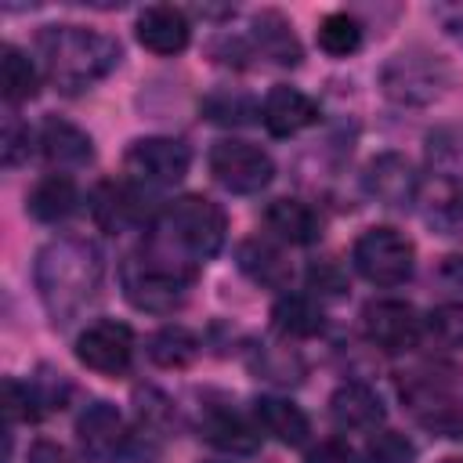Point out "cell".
I'll list each match as a JSON object with an SVG mask.
<instances>
[{
  "mask_svg": "<svg viewBox=\"0 0 463 463\" xmlns=\"http://www.w3.org/2000/svg\"><path fill=\"white\" fill-rule=\"evenodd\" d=\"M33 279H36V293H40L47 315L54 322H69L98 297L101 253H98L94 242L76 239V235L51 239L36 253Z\"/></svg>",
  "mask_w": 463,
  "mask_h": 463,
  "instance_id": "obj_1",
  "label": "cell"
},
{
  "mask_svg": "<svg viewBox=\"0 0 463 463\" xmlns=\"http://www.w3.org/2000/svg\"><path fill=\"white\" fill-rule=\"evenodd\" d=\"M43 76L65 94L87 90L119 65V43L87 25H47L36 36Z\"/></svg>",
  "mask_w": 463,
  "mask_h": 463,
  "instance_id": "obj_2",
  "label": "cell"
},
{
  "mask_svg": "<svg viewBox=\"0 0 463 463\" xmlns=\"http://www.w3.org/2000/svg\"><path fill=\"white\" fill-rule=\"evenodd\" d=\"M224 242V210L206 195H181L152 221L145 246L159 257L174 260L177 268L192 271L210 260Z\"/></svg>",
  "mask_w": 463,
  "mask_h": 463,
  "instance_id": "obj_3",
  "label": "cell"
},
{
  "mask_svg": "<svg viewBox=\"0 0 463 463\" xmlns=\"http://www.w3.org/2000/svg\"><path fill=\"white\" fill-rule=\"evenodd\" d=\"M192 279H195L192 271L177 268L174 260L159 257L148 246H141L137 253H130L123 260V268H119V282H123L127 300L137 311H152V315H166V311L181 307L184 297H188Z\"/></svg>",
  "mask_w": 463,
  "mask_h": 463,
  "instance_id": "obj_4",
  "label": "cell"
},
{
  "mask_svg": "<svg viewBox=\"0 0 463 463\" xmlns=\"http://www.w3.org/2000/svg\"><path fill=\"white\" fill-rule=\"evenodd\" d=\"M380 87L398 105H430L449 87V69L423 47H409L380 69Z\"/></svg>",
  "mask_w": 463,
  "mask_h": 463,
  "instance_id": "obj_5",
  "label": "cell"
},
{
  "mask_svg": "<svg viewBox=\"0 0 463 463\" xmlns=\"http://www.w3.org/2000/svg\"><path fill=\"white\" fill-rule=\"evenodd\" d=\"M351 257H354L358 275L369 279L373 286H402V282H409V275L416 268L412 239L391 224H376V228L362 232Z\"/></svg>",
  "mask_w": 463,
  "mask_h": 463,
  "instance_id": "obj_6",
  "label": "cell"
},
{
  "mask_svg": "<svg viewBox=\"0 0 463 463\" xmlns=\"http://www.w3.org/2000/svg\"><path fill=\"white\" fill-rule=\"evenodd\" d=\"M188 163H192V152L177 137H137L123 156L127 181L141 192L174 188L188 174Z\"/></svg>",
  "mask_w": 463,
  "mask_h": 463,
  "instance_id": "obj_7",
  "label": "cell"
},
{
  "mask_svg": "<svg viewBox=\"0 0 463 463\" xmlns=\"http://www.w3.org/2000/svg\"><path fill=\"white\" fill-rule=\"evenodd\" d=\"M210 174L221 188L235 192V195H253L271 181L275 163L264 148L228 137V141H217L210 148Z\"/></svg>",
  "mask_w": 463,
  "mask_h": 463,
  "instance_id": "obj_8",
  "label": "cell"
},
{
  "mask_svg": "<svg viewBox=\"0 0 463 463\" xmlns=\"http://www.w3.org/2000/svg\"><path fill=\"white\" fill-rule=\"evenodd\" d=\"M76 358L101 373V376H119L130 369L134 362V333L130 326L116 322V318H101V322H90L80 336H76Z\"/></svg>",
  "mask_w": 463,
  "mask_h": 463,
  "instance_id": "obj_9",
  "label": "cell"
},
{
  "mask_svg": "<svg viewBox=\"0 0 463 463\" xmlns=\"http://www.w3.org/2000/svg\"><path fill=\"white\" fill-rule=\"evenodd\" d=\"M362 329L380 351L398 354V351L416 347V340L423 333V318L405 300H373L362 311Z\"/></svg>",
  "mask_w": 463,
  "mask_h": 463,
  "instance_id": "obj_10",
  "label": "cell"
},
{
  "mask_svg": "<svg viewBox=\"0 0 463 463\" xmlns=\"http://www.w3.org/2000/svg\"><path fill=\"white\" fill-rule=\"evenodd\" d=\"M362 184L365 192L391 206V210H405L420 199V174L412 170V163L402 156V152H380L365 163V174H362Z\"/></svg>",
  "mask_w": 463,
  "mask_h": 463,
  "instance_id": "obj_11",
  "label": "cell"
},
{
  "mask_svg": "<svg viewBox=\"0 0 463 463\" xmlns=\"http://www.w3.org/2000/svg\"><path fill=\"white\" fill-rule=\"evenodd\" d=\"M199 438L224 452L246 456L260 445V427H257V420H246L228 402H210L199 409Z\"/></svg>",
  "mask_w": 463,
  "mask_h": 463,
  "instance_id": "obj_12",
  "label": "cell"
},
{
  "mask_svg": "<svg viewBox=\"0 0 463 463\" xmlns=\"http://www.w3.org/2000/svg\"><path fill=\"white\" fill-rule=\"evenodd\" d=\"M90 213L105 232H130L145 221V192L130 181H101L90 192Z\"/></svg>",
  "mask_w": 463,
  "mask_h": 463,
  "instance_id": "obj_13",
  "label": "cell"
},
{
  "mask_svg": "<svg viewBox=\"0 0 463 463\" xmlns=\"http://www.w3.org/2000/svg\"><path fill=\"white\" fill-rule=\"evenodd\" d=\"M36 141H40L43 159H47L51 166H58V170L87 166V163L94 159V141H90V134L80 130V127L69 123V119H58V116H47V119L40 123Z\"/></svg>",
  "mask_w": 463,
  "mask_h": 463,
  "instance_id": "obj_14",
  "label": "cell"
},
{
  "mask_svg": "<svg viewBox=\"0 0 463 463\" xmlns=\"http://www.w3.org/2000/svg\"><path fill=\"white\" fill-rule=\"evenodd\" d=\"M137 40L141 47H148L152 54H177L188 47L192 25L184 18V11L170 7V4H152L137 14Z\"/></svg>",
  "mask_w": 463,
  "mask_h": 463,
  "instance_id": "obj_15",
  "label": "cell"
},
{
  "mask_svg": "<svg viewBox=\"0 0 463 463\" xmlns=\"http://www.w3.org/2000/svg\"><path fill=\"white\" fill-rule=\"evenodd\" d=\"M260 119L275 137H289V134H300L304 127H311L318 119V105L304 90L279 83L268 90V98L260 105Z\"/></svg>",
  "mask_w": 463,
  "mask_h": 463,
  "instance_id": "obj_16",
  "label": "cell"
},
{
  "mask_svg": "<svg viewBox=\"0 0 463 463\" xmlns=\"http://www.w3.org/2000/svg\"><path fill=\"white\" fill-rule=\"evenodd\" d=\"M76 434H80L83 452L94 459H112L127 445L123 420H119L116 405H109V402H90L76 420Z\"/></svg>",
  "mask_w": 463,
  "mask_h": 463,
  "instance_id": "obj_17",
  "label": "cell"
},
{
  "mask_svg": "<svg viewBox=\"0 0 463 463\" xmlns=\"http://www.w3.org/2000/svg\"><path fill=\"white\" fill-rule=\"evenodd\" d=\"M329 416L340 430H376L383 423V402L365 383H340L329 398Z\"/></svg>",
  "mask_w": 463,
  "mask_h": 463,
  "instance_id": "obj_18",
  "label": "cell"
},
{
  "mask_svg": "<svg viewBox=\"0 0 463 463\" xmlns=\"http://www.w3.org/2000/svg\"><path fill=\"white\" fill-rule=\"evenodd\" d=\"M250 40H253V51L275 65H297L300 61V40L289 25L286 14L279 11H260L253 14V29H250Z\"/></svg>",
  "mask_w": 463,
  "mask_h": 463,
  "instance_id": "obj_19",
  "label": "cell"
},
{
  "mask_svg": "<svg viewBox=\"0 0 463 463\" xmlns=\"http://www.w3.org/2000/svg\"><path fill=\"white\" fill-rule=\"evenodd\" d=\"M264 224L271 235H279L282 242H293V246H311L322 235V217L300 199H275L264 210Z\"/></svg>",
  "mask_w": 463,
  "mask_h": 463,
  "instance_id": "obj_20",
  "label": "cell"
},
{
  "mask_svg": "<svg viewBox=\"0 0 463 463\" xmlns=\"http://www.w3.org/2000/svg\"><path fill=\"white\" fill-rule=\"evenodd\" d=\"M253 420L264 434H271L282 445H304L307 434H311V423H307L304 409L293 405L289 398H275V394L257 398L253 402Z\"/></svg>",
  "mask_w": 463,
  "mask_h": 463,
  "instance_id": "obj_21",
  "label": "cell"
},
{
  "mask_svg": "<svg viewBox=\"0 0 463 463\" xmlns=\"http://www.w3.org/2000/svg\"><path fill=\"white\" fill-rule=\"evenodd\" d=\"M76 206H80V192H76L72 177H65V174H51V177L36 181V188L25 199V210L43 224H58V221L72 217Z\"/></svg>",
  "mask_w": 463,
  "mask_h": 463,
  "instance_id": "obj_22",
  "label": "cell"
},
{
  "mask_svg": "<svg viewBox=\"0 0 463 463\" xmlns=\"http://www.w3.org/2000/svg\"><path fill=\"white\" fill-rule=\"evenodd\" d=\"M239 268L257 282V286H268V289H282L289 282V260L282 257V250L268 239H246L239 246Z\"/></svg>",
  "mask_w": 463,
  "mask_h": 463,
  "instance_id": "obj_23",
  "label": "cell"
},
{
  "mask_svg": "<svg viewBox=\"0 0 463 463\" xmlns=\"http://www.w3.org/2000/svg\"><path fill=\"white\" fill-rule=\"evenodd\" d=\"M40 87V72L33 65V58L25 51H18L14 43L0 47V94L7 105H22L36 94Z\"/></svg>",
  "mask_w": 463,
  "mask_h": 463,
  "instance_id": "obj_24",
  "label": "cell"
},
{
  "mask_svg": "<svg viewBox=\"0 0 463 463\" xmlns=\"http://www.w3.org/2000/svg\"><path fill=\"white\" fill-rule=\"evenodd\" d=\"M271 318H275V329L286 336H315L326 326L322 304L315 297H304V293H282Z\"/></svg>",
  "mask_w": 463,
  "mask_h": 463,
  "instance_id": "obj_25",
  "label": "cell"
},
{
  "mask_svg": "<svg viewBox=\"0 0 463 463\" xmlns=\"http://www.w3.org/2000/svg\"><path fill=\"white\" fill-rule=\"evenodd\" d=\"M199 354V340L195 333H188L184 326H163L148 336V358L163 369H181Z\"/></svg>",
  "mask_w": 463,
  "mask_h": 463,
  "instance_id": "obj_26",
  "label": "cell"
},
{
  "mask_svg": "<svg viewBox=\"0 0 463 463\" xmlns=\"http://www.w3.org/2000/svg\"><path fill=\"white\" fill-rule=\"evenodd\" d=\"M318 47L333 58H347L362 47V25L347 11H333L318 22Z\"/></svg>",
  "mask_w": 463,
  "mask_h": 463,
  "instance_id": "obj_27",
  "label": "cell"
},
{
  "mask_svg": "<svg viewBox=\"0 0 463 463\" xmlns=\"http://www.w3.org/2000/svg\"><path fill=\"white\" fill-rule=\"evenodd\" d=\"M427 221L441 232H452L463 221V188L449 177H441L427 199Z\"/></svg>",
  "mask_w": 463,
  "mask_h": 463,
  "instance_id": "obj_28",
  "label": "cell"
},
{
  "mask_svg": "<svg viewBox=\"0 0 463 463\" xmlns=\"http://www.w3.org/2000/svg\"><path fill=\"white\" fill-rule=\"evenodd\" d=\"M203 116L213 119V123H250L257 116V105L246 94L213 90L210 98H203Z\"/></svg>",
  "mask_w": 463,
  "mask_h": 463,
  "instance_id": "obj_29",
  "label": "cell"
},
{
  "mask_svg": "<svg viewBox=\"0 0 463 463\" xmlns=\"http://www.w3.org/2000/svg\"><path fill=\"white\" fill-rule=\"evenodd\" d=\"M427 333L445 347H463V304H438L427 315Z\"/></svg>",
  "mask_w": 463,
  "mask_h": 463,
  "instance_id": "obj_30",
  "label": "cell"
},
{
  "mask_svg": "<svg viewBox=\"0 0 463 463\" xmlns=\"http://www.w3.org/2000/svg\"><path fill=\"white\" fill-rule=\"evenodd\" d=\"M416 449L394 430H376L365 445V463H412Z\"/></svg>",
  "mask_w": 463,
  "mask_h": 463,
  "instance_id": "obj_31",
  "label": "cell"
},
{
  "mask_svg": "<svg viewBox=\"0 0 463 463\" xmlns=\"http://www.w3.org/2000/svg\"><path fill=\"white\" fill-rule=\"evenodd\" d=\"M33 141V134H29V127L11 112L7 119H4V130H0V159H4V166L11 170V166H18L22 159H29V145Z\"/></svg>",
  "mask_w": 463,
  "mask_h": 463,
  "instance_id": "obj_32",
  "label": "cell"
},
{
  "mask_svg": "<svg viewBox=\"0 0 463 463\" xmlns=\"http://www.w3.org/2000/svg\"><path fill=\"white\" fill-rule=\"evenodd\" d=\"M307 463H354V459L340 441H322L318 449L307 452Z\"/></svg>",
  "mask_w": 463,
  "mask_h": 463,
  "instance_id": "obj_33",
  "label": "cell"
},
{
  "mask_svg": "<svg viewBox=\"0 0 463 463\" xmlns=\"http://www.w3.org/2000/svg\"><path fill=\"white\" fill-rule=\"evenodd\" d=\"M29 463H69V452L61 445H54V441H33Z\"/></svg>",
  "mask_w": 463,
  "mask_h": 463,
  "instance_id": "obj_34",
  "label": "cell"
},
{
  "mask_svg": "<svg viewBox=\"0 0 463 463\" xmlns=\"http://www.w3.org/2000/svg\"><path fill=\"white\" fill-rule=\"evenodd\" d=\"M434 14H438V22L445 25V33L463 43V4H445V7H438Z\"/></svg>",
  "mask_w": 463,
  "mask_h": 463,
  "instance_id": "obj_35",
  "label": "cell"
},
{
  "mask_svg": "<svg viewBox=\"0 0 463 463\" xmlns=\"http://www.w3.org/2000/svg\"><path fill=\"white\" fill-rule=\"evenodd\" d=\"M441 275H445V282H449V286L463 289V257H449V260H445V268H441Z\"/></svg>",
  "mask_w": 463,
  "mask_h": 463,
  "instance_id": "obj_36",
  "label": "cell"
},
{
  "mask_svg": "<svg viewBox=\"0 0 463 463\" xmlns=\"http://www.w3.org/2000/svg\"><path fill=\"white\" fill-rule=\"evenodd\" d=\"M438 463H463V459H456V456H445V459H438Z\"/></svg>",
  "mask_w": 463,
  "mask_h": 463,
  "instance_id": "obj_37",
  "label": "cell"
}]
</instances>
